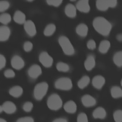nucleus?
Here are the masks:
<instances>
[{"instance_id":"obj_39","label":"nucleus","mask_w":122,"mask_h":122,"mask_svg":"<svg viewBox=\"0 0 122 122\" xmlns=\"http://www.w3.org/2000/svg\"><path fill=\"white\" fill-rule=\"evenodd\" d=\"M6 60L5 57L2 54L0 55V69L2 70L6 65Z\"/></svg>"},{"instance_id":"obj_21","label":"nucleus","mask_w":122,"mask_h":122,"mask_svg":"<svg viewBox=\"0 0 122 122\" xmlns=\"http://www.w3.org/2000/svg\"><path fill=\"white\" fill-rule=\"evenodd\" d=\"M23 89L20 86H15L11 87L9 90L10 94L15 98L20 97L23 93Z\"/></svg>"},{"instance_id":"obj_2","label":"nucleus","mask_w":122,"mask_h":122,"mask_svg":"<svg viewBox=\"0 0 122 122\" xmlns=\"http://www.w3.org/2000/svg\"><path fill=\"white\" fill-rule=\"evenodd\" d=\"M58 42L64 54L72 55L75 52L74 48L70 40L65 36H61L59 38Z\"/></svg>"},{"instance_id":"obj_20","label":"nucleus","mask_w":122,"mask_h":122,"mask_svg":"<svg viewBox=\"0 0 122 122\" xmlns=\"http://www.w3.org/2000/svg\"><path fill=\"white\" fill-rule=\"evenodd\" d=\"M92 116L96 119H104L106 116V112L103 108L99 107L93 111Z\"/></svg>"},{"instance_id":"obj_12","label":"nucleus","mask_w":122,"mask_h":122,"mask_svg":"<svg viewBox=\"0 0 122 122\" xmlns=\"http://www.w3.org/2000/svg\"><path fill=\"white\" fill-rule=\"evenodd\" d=\"M81 102L83 105L87 107H90L94 106L96 103V99L92 96L86 94L81 98Z\"/></svg>"},{"instance_id":"obj_43","label":"nucleus","mask_w":122,"mask_h":122,"mask_svg":"<svg viewBox=\"0 0 122 122\" xmlns=\"http://www.w3.org/2000/svg\"><path fill=\"white\" fill-rule=\"evenodd\" d=\"M0 122H7V121H6L5 120L1 118V119H0Z\"/></svg>"},{"instance_id":"obj_19","label":"nucleus","mask_w":122,"mask_h":122,"mask_svg":"<svg viewBox=\"0 0 122 122\" xmlns=\"http://www.w3.org/2000/svg\"><path fill=\"white\" fill-rule=\"evenodd\" d=\"M63 108L66 112L70 113H73L77 110V105L73 101H69L65 103Z\"/></svg>"},{"instance_id":"obj_33","label":"nucleus","mask_w":122,"mask_h":122,"mask_svg":"<svg viewBox=\"0 0 122 122\" xmlns=\"http://www.w3.org/2000/svg\"><path fill=\"white\" fill-rule=\"evenodd\" d=\"M33 104L32 102H26L23 105V109L26 112H29L31 111L33 108Z\"/></svg>"},{"instance_id":"obj_32","label":"nucleus","mask_w":122,"mask_h":122,"mask_svg":"<svg viewBox=\"0 0 122 122\" xmlns=\"http://www.w3.org/2000/svg\"><path fill=\"white\" fill-rule=\"evenodd\" d=\"M77 122H88L87 115L84 112L80 113L77 117Z\"/></svg>"},{"instance_id":"obj_4","label":"nucleus","mask_w":122,"mask_h":122,"mask_svg":"<svg viewBox=\"0 0 122 122\" xmlns=\"http://www.w3.org/2000/svg\"><path fill=\"white\" fill-rule=\"evenodd\" d=\"M48 90V84L46 82H41L36 85L33 91L34 98L37 100H41L45 96Z\"/></svg>"},{"instance_id":"obj_6","label":"nucleus","mask_w":122,"mask_h":122,"mask_svg":"<svg viewBox=\"0 0 122 122\" xmlns=\"http://www.w3.org/2000/svg\"><path fill=\"white\" fill-rule=\"evenodd\" d=\"M39 59L42 65L46 68L51 67L53 61L52 58L46 51H43L40 53Z\"/></svg>"},{"instance_id":"obj_30","label":"nucleus","mask_w":122,"mask_h":122,"mask_svg":"<svg viewBox=\"0 0 122 122\" xmlns=\"http://www.w3.org/2000/svg\"><path fill=\"white\" fill-rule=\"evenodd\" d=\"M113 118L115 122H122V110H116L113 113Z\"/></svg>"},{"instance_id":"obj_16","label":"nucleus","mask_w":122,"mask_h":122,"mask_svg":"<svg viewBox=\"0 0 122 122\" xmlns=\"http://www.w3.org/2000/svg\"><path fill=\"white\" fill-rule=\"evenodd\" d=\"M76 7L71 3H69L65 7V13L70 18H74L77 14Z\"/></svg>"},{"instance_id":"obj_29","label":"nucleus","mask_w":122,"mask_h":122,"mask_svg":"<svg viewBox=\"0 0 122 122\" xmlns=\"http://www.w3.org/2000/svg\"><path fill=\"white\" fill-rule=\"evenodd\" d=\"M11 18L10 14L8 13H3L0 15V22L4 25H6L10 23Z\"/></svg>"},{"instance_id":"obj_17","label":"nucleus","mask_w":122,"mask_h":122,"mask_svg":"<svg viewBox=\"0 0 122 122\" xmlns=\"http://www.w3.org/2000/svg\"><path fill=\"white\" fill-rule=\"evenodd\" d=\"M13 19L15 22L20 24H24L26 21L25 14L20 10L15 11L13 15Z\"/></svg>"},{"instance_id":"obj_36","label":"nucleus","mask_w":122,"mask_h":122,"mask_svg":"<svg viewBox=\"0 0 122 122\" xmlns=\"http://www.w3.org/2000/svg\"><path fill=\"white\" fill-rule=\"evenodd\" d=\"M4 76L8 78H13L15 75L14 71L11 69H7L5 70L4 72Z\"/></svg>"},{"instance_id":"obj_40","label":"nucleus","mask_w":122,"mask_h":122,"mask_svg":"<svg viewBox=\"0 0 122 122\" xmlns=\"http://www.w3.org/2000/svg\"><path fill=\"white\" fill-rule=\"evenodd\" d=\"M109 4L110 8H114L117 5V0H109Z\"/></svg>"},{"instance_id":"obj_13","label":"nucleus","mask_w":122,"mask_h":122,"mask_svg":"<svg viewBox=\"0 0 122 122\" xmlns=\"http://www.w3.org/2000/svg\"><path fill=\"white\" fill-rule=\"evenodd\" d=\"M105 82V78L101 75L94 76L92 80V84L93 86L97 89H101Z\"/></svg>"},{"instance_id":"obj_9","label":"nucleus","mask_w":122,"mask_h":122,"mask_svg":"<svg viewBox=\"0 0 122 122\" xmlns=\"http://www.w3.org/2000/svg\"><path fill=\"white\" fill-rule=\"evenodd\" d=\"M42 73L41 67L37 64L31 65L28 71V74L29 77L31 79H36Z\"/></svg>"},{"instance_id":"obj_7","label":"nucleus","mask_w":122,"mask_h":122,"mask_svg":"<svg viewBox=\"0 0 122 122\" xmlns=\"http://www.w3.org/2000/svg\"><path fill=\"white\" fill-rule=\"evenodd\" d=\"M17 108L15 104L10 102L7 101L4 102L2 105L0 106V112H4L8 114H12L16 111Z\"/></svg>"},{"instance_id":"obj_25","label":"nucleus","mask_w":122,"mask_h":122,"mask_svg":"<svg viewBox=\"0 0 122 122\" xmlns=\"http://www.w3.org/2000/svg\"><path fill=\"white\" fill-rule=\"evenodd\" d=\"M111 93L114 98H121L122 97V89L119 86H113L111 89Z\"/></svg>"},{"instance_id":"obj_42","label":"nucleus","mask_w":122,"mask_h":122,"mask_svg":"<svg viewBox=\"0 0 122 122\" xmlns=\"http://www.w3.org/2000/svg\"><path fill=\"white\" fill-rule=\"evenodd\" d=\"M116 39L120 42L122 41V33H119L116 36Z\"/></svg>"},{"instance_id":"obj_27","label":"nucleus","mask_w":122,"mask_h":122,"mask_svg":"<svg viewBox=\"0 0 122 122\" xmlns=\"http://www.w3.org/2000/svg\"><path fill=\"white\" fill-rule=\"evenodd\" d=\"M56 30V26L53 23H50L47 25L44 30V34L46 36L52 35Z\"/></svg>"},{"instance_id":"obj_24","label":"nucleus","mask_w":122,"mask_h":122,"mask_svg":"<svg viewBox=\"0 0 122 122\" xmlns=\"http://www.w3.org/2000/svg\"><path fill=\"white\" fill-rule=\"evenodd\" d=\"M90 82V79L88 76L84 75L82 76L78 82V86L80 89H84L87 87Z\"/></svg>"},{"instance_id":"obj_23","label":"nucleus","mask_w":122,"mask_h":122,"mask_svg":"<svg viewBox=\"0 0 122 122\" xmlns=\"http://www.w3.org/2000/svg\"><path fill=\"white\" fill-rule=\"evenodd\" d=\"M97 8L101 11H105L109 8V0H99L96 2Z\"/></svg>"},{"instance_id":"obj_26","label":"nucleus","mask_w":122,"mask_h":122,"mask_svg":"<svg viewBox=\"0 0 122 122\" xmlns=\"http://www.w3.org/2000/svg\"><path fill=\"white\" fill-rule=\"evenodd\" d=\"M113 61L114 64L118 66H122V51L116 52L113 56Z\"/></svg>"},{"instance_id":"obj_8","label":"nucleus","mask_w":122,"mask_h":122,"mask_svg":"<svg viewBox=\"0 0 122 122\" xmlns=\"http://www.w3.org/2000/svg\"><path fill=\"white\" fill-rule=\"evenodd\" d=\"M24 28L27 34L33 37L36 34V28L34 23L31 20H27L24 24Z\"/></svg>"},{"instance_id":"obj_3","label":"nucleus","mask_w":122,"mask_h":122,"mask_svg":"<svg viewBox=\"0 0 122 122\" xmlns=\"http://www.w3.org/2000/svg\"><path fill=\"white\" fill-rule=\"evenodd\" d=\"M48 107L51 110L60 109L62 105V101L60 96L56 93L51 94L47 100Z\"/></svg>"},{"instance_id":"obj_31","label":"nucleus","mask_w":122,"mask_h":122,"mask_svg":"<svg viewBox=\"0 0 122 122\" xmlns=\"http://www.w3.org/2000/svg\"><path fill=\"white\" fill-rule=\"evenodd\" d=\"M10 7V3L9 1L6 0H2L0 1V11L2 12L7 9Z\"/></svg>"},{"instance_id":"obj_28","label":"nucleus","mask_w":122,"mask_h":122,"mask_svg":"<svg viewBox=\"0 0 122 122\" xmlns=\"http://www.w3.org/2000/svg\"><path fill=\"white\" fill-rule=\"evenodd\" d=\"M56 69L60 71L67 72L70 70V66L65 62L60 61L56 64Z\"/></svg>"},{"instance_id":"obj_14","label":"nucleus","mask_w":122,"mask_h":122,"mask_svg":"<svg viewBox=\"0 0 122 122\" xmlns=\"http://www.w3.org/2000/svg\"><path fill=\"white\" fill-rule=\"evenodd\" d=\"M10 35V30L6 26H1L0 28V41H5L8 40Z\"/></svg>"},{"instance_id":"obj_10","label":"nucleus","mask_w":122,"mask_h":122,"mask_svg":"<svg viewBox=\"0 0 122 122\" xmlns=\"http://www.w3.org/2000/svg\"><path fill=\"white\" fill-rule=\"evenodd\" d=\"M11 65L16 70H20L24 66L25 63L21 57L16 55L13 56L11 60Z\"/></svg>"},{"instance_id":"obj_18","label":"nucleus","mask_w":122,"mask_h":122,"mask_svg":"<svg viewBox=\"0 0 122 122\" xmlns=\"http://www.w3.org/2000/svg\"><path fill=\"white\" fill-rule=\"evenodd\" d=\"M76 32L80 36L84 37L88 34V27L84 23L79 24L76 28Z\"/></svg>"},{"instance_id":"obj_1","label":"nucleus","mask_w":122,"mask_h":122,"mask_svg":"<svg viewBox=\"0 0 122 122\" xmlns=\"http://www.w3.org/2000/svg\"><path fill=\"white\" fill-rule=\"evenodd\" d=\"M92 24L96 31L104 36H108L112 29L111 23L102 17H96L93 20Z\"/></svg>"},{"instance_id":"obj_44","label":"nucleus","mask_w":122,"mask_h":122,"mask_svg":"<svg viewBox=\"0 0 122 122\" xmlns=\"http://www.w3.org/2000/svg\"><path fill=\"white\" fill-rule=\"evenodd\" d=\"M121 86H122V80H121Z\"/></svg>"},{"instance_id":"obj_11","label":"nucleus","mask_w":122,"mask_h":122,"mask_svg":"<svg viewBox=\"0 0 122 122\" xmlns=\"http://www.w3.org/2000/svg\"><path fill=\"white\" fill-rule=\"evenodd\" d=\"M78 10L84 13H87L90 10L89 1L87 0H81L78 1L76 5Z\"/></svg>"},{"instance_id":"obj_15","label":"nucleus","mask_w":122,"mask_h":122,"mask_svg":"<svg viewBox=\"0 0 122 122\" xmlns=\"http://www.w3.org/2000/svg\"><path fill=\"white\" fill-rule=\"evenodd\" d=\"M84 65L86 70L89 71L92 70L95 66V59L94 56L92 54L89 55L84 61Z\"/></svg>"},{"instance_id":"obj_22","label":"nucleus","mask_w":122,"mask_h":122,"mask_svg":"<svg viewBox=\"0 0 122 122\" xmlns=\"http://www.w3.org/2000/svg\"><path fill=\"white\" fill-rule=\"evenodd\" d=\"M111 47L110 42L106 40L101 41L99 46V51L102 53H106Z\"/></svg>"},{"instance_id":"obj_34","label":"nucleus","mask_w":122,"mask_h":122,"mask_svg":"<svg viewBox=\"0 0 122 122\" xmlns=\"http://www.w3.org/2000/svg\"><path fill=\"white\" fill-rule=\"evenodd\" d=\"M47 4L51 6H53L54 7H58L59 6L62 2V0H48L46 1Z\"/></svg>"},{"instance_id":"obj_37","label":"nucleus","mask_w":122,"mask_h":122,"mask_svg":"<svg viewBox=\"0 0 122 122\" xmlns=\"http://www.w3.org/2000/svg\"><path fill=\"white\" fill-rule=\"evenodd\" d=\"M87 48L91 50H93L96 48V44L95 41L93 40H90L87 43Z\"/></svg>"},{"instance_id":"obj_35","label":"nucleus","mask_w":122,"mask_h":122,"mask_svg":"<svg viewBox=\"0 0 122 122\" xmlns=\"http://www.w3.org/2000/svg\"><path fill=\"white\" fill-rule=\"evenodd\" d=\"M33 48V44L31 42L29 41H27L24 42L23 44L24 50L26 52L30 51Z\"/></svg>"},{"instance_id":"obj_41","label":"nucleus","mask_w":122,"mask_h":122,"mask_svg":"<svg viewBox=\"0 0 122 122\" xmlns=\"http://www.w3.org/2000/svg\"><path fill=\"white\" fill-rule=\"evenodd\" d=\"M52 122H68L67 120L65 118H60L55 119Z\"/></svg>"},{"instance_id":"obj_38","label":"nucleus","mask_w":122,"mask_h":122,"mask_svg":"<svg viewBox=\"0 0 122 122\" xmlns=\"http://www.w3.org/2000/svg\"><path fill=\"white\" fill-rule=\"evenodd\" d=\"M16 122H34V120L31 117H24L19 119Z\"/></svg>"},{"instance_id":"obj_5","label":"nucleus","mask_w":122,"mask_h":122,"mask_svg":"<svg viewBox=\"0 0 122 122\" xmlns=\"http://www.w3.org/2000/svg\"><path fill=\"white\" fill-rule=\"evenodd\" d=\"M54 85L56 89L64 91L70 90L72 87L71 80L68 77H61L58 79Z\"/></svg>"}]
</instances>
